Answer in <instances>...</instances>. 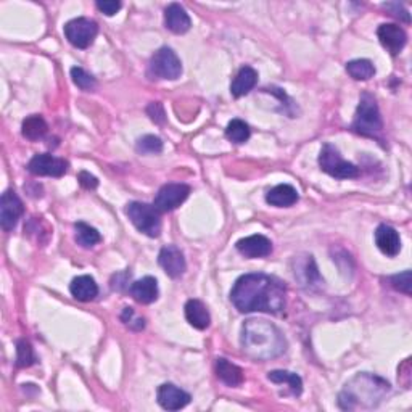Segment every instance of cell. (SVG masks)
<instances>
[{"label": "cell", "mask_w": 412, "mask_h": 412, "mask_svg": "<svg viewBox=\"0 0 412 412\" xmlns=\"http://www.w3.org/2000/svg\"><path fill=\"white\" fill-rule=\"evenodd\" d=\"M232 303L240 313H271L284 311L287 288L277 277L267 274H245L230 292Z\"/></svg>", "instance_id": "cell-1"}, {"label": "cell", "mask_w": 412, "mask_h": 412, "mask_svg": "<svg viewBox=\"0 0 412 412\" xmlns=\"http://www.w3.org/2000/svg\"><path fill=\"white\" fill-rule=\"evenodd\" d=\"M242 350L255 361H271L287 350L281 330L264 319H250L242 325Z\"/></svg>", "instance_id": "cell-2"}, {"label": "cell", "mask_w": 412, "mask_h": 412, "mask_svg": "<svg viewBox=\"0 0 412 412\" xmlns=\"http://www.w3.org/2000/svg\"><path fill=\"white\" fill-rule=\"evenodd\" d=\"M388 392L390 383L387 380L367 372L358 374L345 385L338 396V404L341 409L375 408Z\"/></svg>", "instance_id": "cell-3"}, {"label": "cell", "mask_w": 412, "mask_h": 412, "mask_svg": "<svg viewBox=\"0 0 412 412\" xmlns=\"http://www.w3.org/2000/svg\"><path fill=\"white\" fill-rule=\"evenodd\" d=\"M351 129L366 137H377L383 129V121L380 116L377 100L372 94L364 92L359 98L355 121Z\"/></svg>", "instance_id": "cell-4"}, {"label": "cell", "mask_w": 412, "mask_h": 412, "mask_svg": "<svg viewBox=\"0 0 412 412\" xmlns=\"http://www.w3.org/2000/svg\"><path fill=\"white\" fill-rule=\"evenodd\" d=\"M126 214L135 229L147 237L156 239L161 234V216L155 206L142 202H131L126 208Z\"/></svg>", "instance_id": "cell-5"}, {"label": "cell", "mask_w": 412, "mask_h": 412, "mask_svg": "<svg viewBox=\"0 0 412 412\" xmlns=\"http://www.w3.org/2000/svg\"><path fill=\"white\" fill-rule=\"evenodd\" d=\"M319 166L324 172L335 179H355L359 176L358 166L348 163L341 158L335 145L325 144L319 155Z\"/></svg>", "instance_id": "cell-6"}, {"label": "cell", "mask_w": 412, "mask_h": 412, "mask_svg": "<svg viewBox=\"0 0 412 412\" xmlns=\"http://www.w3.org/2000/svg\"><path fill=\"white\" fill-rule=\"evenodd\" d=\"M149 71L153 78L156 79H174L181 78L182 75V63L181 58L176 55V52L169 47H161L160 50H156L153 54L150 60Z\"/></svg>", "instance_id": "cell-7"}, {"label": "cell", "mask_w": 412, "mask_h": 412, "mask_svg": "<svg viewBox=\"0 0 412 412\" xmlns=\"http://www.w3.org/2000/svg\"><path fill=\"white\" fill-rule=\"evenodd\" d=\"M98 34V24L91 18H75L65 24V36L76 49H87Z\"/></svg>", "instance_id": "cell-8"}, {"label": "cell", "mask_w": 412, "mask_h": 412, "mask_svg": "<svg viewBox=\"0 0 412 412\" xmlns=\"http://www.w3.org/2000/svg\"><path fill=\"white\" fill-rule=\"evenodd\" d=\"M190 195V187L186 184H166L158 190L153 206L160 213H169L179 208Z\"/></svg>", "instance_id": "cell-9"}, {"label": "cell", "mask_w": 412, "mask_h": 412, "mask_svg": "<svg viewBox=\"0 0 412 412\" xmlns=\"http://www.w3.org/2000/svg\"><path fill=\"white\" fill-rule=\"evenodd\" d=\"M24 213V206L13 190H7L0 198V224L3 230H13Z\"/></svg>", "instance_id": "cell-10"}, {"label": "cell", "mask_w": 412, "mask_h": 412, "mask_svg": "<svg viewBox=\"0 0 412 412\" xmlns=\"http://www.w3.org/2000/svg\"><path fill=\"white\" fill-rule=\"evenodd\" d=\"M28 171L34 176L61 177L68 171V161L49 155V153H41V155L33 156V160L28 163Z\"/></svg>", "instance_id": "cell-11"}, {"label": "cell", "mask_w": 412, "mask_h": 412, "mask_svg": "<svg viewBox=\"0 0 412 412\" xmlns=\"http://www.w3.org/2000/svg\"><path fill=\"white\" fill-rule=\"evenodd\" d=\"M158 263H160L163 271L172 279L181 277L187 269L186 258H184L182 251L176 245L163 247L160 255H158Z\"/></svg>", "instance_id": "cell-12"}, {"label": "cell", "mask_w": 412, "mask_h": 412, "mask_svg": "<svg viewBox=\"0 0 412 412\" xmlns=\"http://www.w3.org/2000/svg\"><path fill=\"white\" fill-rule=\"evenodd\" d=\"M377 36L383 49H387L393 57L398 55L404 49L406 42H408V36H406L404 29L393 23L380 24L377 29Z\"/></svg>", "instance_id": "cell-13"}, {"label": "cell", "mask_w": 412, "mask_h": 412, "mask_svg": "<svg viewBox=\"0 0 412 412\" xmlns=\"http://www.w3.org/2000/svg\"><path fill=\"white\" fill-rule=\"evenodd\" d=\"M158 404L166 411H179L190 403V395L172 383H163L156 393Z\"/></svg>", "instance_id": "cell-14"}, {"label": "cell", "mask_w": 412, "mask_h": 412, "mask_svg": "<svg viewBox=\"0 0 412 412\" xmlns=\"http://www.w3.org/2000/svg\"><path fill=\"white\" fill-rule=\"evenodd\" d=\"M237 251L247 258H266L272 253V242L264 235H250L235 244Z\"/></svg>", "instance_id": "cell-15"}, {"label": "cell", "mask_w": 412, "mask_h": 412, "mask_svg": "<svg viewBox=\"0 0 412 412\" xmlns=\"http://www.w3.org/2000/svg\"><path fill=\"white\" fill-rule=\"evenodd\" d=\"M375 245L378 250L390 258H393L401 251V237L395 227L388 224H380L375 229Z\"/></svg>", "instance_id": "cell-16"}, {"label": "cell", "mask_w": 412, "mask_h": 412, "mask_svg": "<svg viewBox=\"0 0 412 412\" xmlns=\"http://www.w3.org/2000/svg\"><path fill=\"white\" fill-rule=\"evenodd\" d=\"M165 24L166 28L174 34H184L187 33L192 26V21H190L189 13L186 8L179 3H171L168 5L165 10Z\"/></svg>", "instance_id": "cell-17"}, {"label": "cell", "mask_w": 412, "mask_h": 412, "mask_svg": "<svg viewBox=\"0 0 412 412\" xmlns=\"http://www.w3.org/2000/svg\"><path fill=\"white\" fill-rule=\"evenodd\" d=\"M131 297L140 304H150L158 298V282L156 279L147 276L140 281H135L129 288Z\"/></svg>", "instance_id": "cell-18"}, {"label": "cell", "mask_w": 412, "mask_h": 412, "mask_svg": "<svg viewBox=\"0 0 412 412\" xmlns=\"http://www.w3.org/2000/svg\"><path fill=\"white\" fill-rule=\"evenodd\" d=\"M258 84V73L255 68L251 66H244L240 68V71L237 73V76L234 79L230 86V94L234 95L235 98L244 97V95L250 94L255 86Z\"/></svg>", "instance_id": "cell-19"}, {"label": "cell", "mask_w": 412, "mask_h": 412, "mask_svg": "<svg viewBox=\"0 0 412 412\" xmlns=\"http://www.w3.org/2000/svg\"><path fill=\"white\" fill-rule=\"evenodd\" d=\"M216 375L227 387L235 388L244 383V371L235 364L227 361L226 358L216 359Z\"/></svg>", "instance_id": "cell-20"}, {"label": "cell", "mask_w": 412, "mask_h": 412, "mask_svg": "<svg viewBox=\"0 0 412 412\" xmlns=\"http://www.w3.org/2000/svg\"><path fill=\"white\" fill-rule=\"evenodd\" d=\"M266 202L271 206H277V208H288L298 202V192L288 184H281V186L269 190L266 193Z\"/></svg>", "instance_id": "cell-21"}, {"label": "cell", "mask_w": 412, "mask_h": 412, "mask_svg": "<svg viewBox=\"0 0 412 412\" xmlns=\"http://www.w3.org/2000/svg\"><path fill=\"white\" fill-rule=\"evenodd\" d=\"M70 292L78 301L87 303V301L95 300V297L98 295V285L91 276H79L73 279Z\"/></svg>", "instance_id": "cell-22"}, {"label": "cell", "mask_w": 412, "mask_h": 412, "mask_svg": "<svg viewBox=\"0 0 412 412\" xmlns=\"http://www.w3.org/2000/svg\"><path fill=\"white\" fill-rule=\"evenodd\" d=\"M186 319L187 322L195 329L205 330L209 327V313L206 309V306L200 300H189L186 303Z\"/></svg>", "instance_id": "cell-23"}, {"label": "cell", "mask_w": 412, "mask_h": 412, "mask_svg": "<svg viewBox=\"0 0 412 412\" xmlns=\"http://www.w3.org/2000/svg\"><path fill=\"white\" fill-rule=\"evenodd\" d=\"M267 380H271L272 383L277 385H288L290 395L292 396H298L303 393V380L298 374L290 372V371H271L267 374Z\"/></svg>", "instance_id": "cell-24"}, {"label": "cell", "mask_w": 412, "mask_h": 412, "mask_svg": "<svg viewBox=\"0 0 412 412\" xmlns=\"http://www.w3.org/2000/svg\"><path fill=\"white\" fill-rule=\"evenodd\" d=\"M47 131H49V126H47L45 119L41 115L28 116L23 121V126H21V134L31 142L42 139L47 134Z\"/></svg>", "instance_id": "cell-25"}, {"label": "cell", "mask_w": 412, "mask_h": 412, "mask_svg": "<svg viewBox=\"0 0 412 412\" xmlns=\"http://www.w3.org/2000/svg\"><path fill=\"white\" fill-rule=\"evenodd\" d=\"M301 274H303V277H298V279L301 281V284L308 285V287H314V285L324 284V281H322L318 272V267H316L313 256H306V260L303 263H298L297 269H295V276H301Z\"/></svg>", "instance_id": "cell-26"}, {"label": "cell", "mask_w": 412, "mask_h": 412, "mask_svg": "<svg viewBox=\"0 0 412 412\" xmlns=\"http://www.w3.org/2000/svg\"><path fill=\"white\" fill-rule=\"evenodd\" d=\"M346 73L356 81H369L375 75V66L371 60L359 58L346 63Z\"/></svg>", "instance_id": "cell-27"}, {"label": "cell", "mask_w": 412, "mask_h": 412, "mask_svg": "<svg viewBox=\"0 0 412 412\" xmlns=\"http://www.w3.org/2000/svg\"><path fill=\"white\" fill-rule=\"evenodd\" d=\"M75 230H76L75 239L78 242V245H81L82 248H92L102 242V235H100V232L95 229V227L89 226L86 223H76Z\"/></svg>", "instance_id": "cell-28"}, {"label": "cell", "mask_w": 412, "mask_h": 412, "mask_svg": "<svg viewBox=\"0 0 412 412\" xmlns=\"http://www.w3.org/2000/svg\"><path fill=\"white\" fill-rule=\"evenodd\" d=\"M226 137L234 144H245V142L250 139V128L245 121L242 119H232L229 124H227L226 129Z\"/></svg>", "instance_id": "cell-29"}, {"label": "cell", "mask_w": 412, "mask_h": 412, "mask_svg": "<svg viewBox=\"0 0 412 412\" xmlns=\"http://www.w3.org/2000/svg\"><path fill=\"white\" fill-rule=\"evenodd\" d=\"M33 364H36V356L33 351V346L28 340H21L17 341V361H15V366L20 369H26L31 367Z\"/></svg>", "instance_id": "cell-30"}, {"label": "cell", "mask_w": 412, "mask_h": 412, "mask_svg": "<svg viewBox=\"0 0 412 412\" xmlns=\"http://www.w3.org/2000/svg\"><path fill=\"white\" fill-rule=\"evenodd\" d=\"M71 79L81 91L91 92L97 87V79L92 75H89L86 70H82L81 66H73L71 68Z\"/></svg>", "instance_id": "cell-31"}, {"label": "cell", "mask_w": 412, "mask_h": 412, "mask_svg": "<svg viewBox=\"0 0 412 412\" xmlns=\"http://www.w3.org/2000/svg\"><path fill=\"white\" fill-rule=\"evenodd\" d=\"M135 150L142 155H156L163 152V140L156 135H144L137 140Z\"/></svg>", "instance_id": "cell-32"}, {"label": "cell", "mask_w": 412, "mask_h": 412, "mask_svg": "<svg viewBox=\"0 0 412 412\" xmlns=\"http://www.w3.org/2000/svg\"><path fill=\"white\" fill-rule=\"evenodd\" d=\"M390 282H392V287L395 290H398V292H403L409 297L411 295V271H404L401 274H396L392 279H390Z\"/></svg>", "instance_id": "cell-33"}, {"label": "cell", "mask_w": 412, "mask_h": 412, "mask_svg": "<svg viewBox=\"0 0 412 412\" xmlns=\"http://www.w3.org/2000/svg\"><path fill=\"white\" fill-rule=\"evenodd\" d=\"M147 115L150 116V119L156 124H165L166 123V113L165 108L160 102H152L149 107H147Z\"/></svg>", "instance_id": "cell-34"}, {"label": "cell", "mask_w": 412, "mask_h": 412, "mask_svg": "<svg viewBox=\"0 0 412 412\" xmlns=\"http://www.w3.org/2000/svg\"><path fill=\"white\" fill-rule=\"evenodd\" d=\"M97 8L102 12L103 15H107V17H113L121 10L123 7V3L121 2H115V0H103V2H97Z\"/></svg>", "instance_id": "cell-35"}, {"label": "cell", "mask_w": 412, "mask_h": 412, "mask_svg": "<svg viewBox=\"0 0 412 412\" xmlns=\"http://www.w3.org/2000/svg\"><path fill=\"white\" fill-rule=\"evenodd\" d=\"M383 8L390 10V12H392V15H395L396 18L403 20L404 23H409V21H411V18H409V12H408V10H406V8L403 7V5L398 3V2L383 3Z\"/></svg>", "instance_id": "cell-36"}, {"label": "cell", "mask_w": 412, "mask_h": 412, "mask_svg": "<svg viewBox=\"0 0 412 412\" xmlns=\"http://www.w3.org/2000/svg\"><path fill=\"white\" fill-rule=\"evenodd\" d=\"M78 181L84 189H87V190H94V189L98 187V179L95 176H92V174L87 172V171L79 172Z\"/></svg>", "instance_id": "cell-37"}, {"label": "cell", "mask_w": 412, "mask_h": 412, "mask_svg": "<svg viewBox=\"0 0 412 412\" xmlns=\"http://www.w3.org/2000/svg\"><path fill=\"white\" fill-rule=\"evenodd\" d=\"M132 318H134V309H132V308H124L123 314H121V321H123L126 325H129L131 322H132Z\"/></svg>", "instance_id": "cell-38"}]
</instances>
